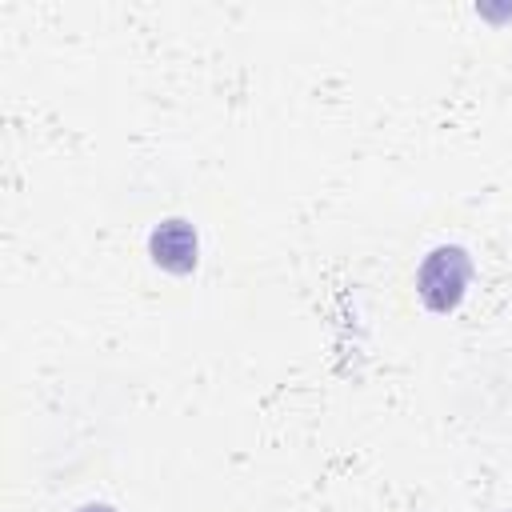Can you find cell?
I'll list each match as a JSON object with an SVG mask.
<instances>
[{"label":"cell","mask_w":512,"mask_h":512,"mask_svg":"<svg viewBox=\"0 0 512 512\" xmlns=\"http://www.w3.org/2000/svg\"><path fill=\"white\" fill-rule=\"evenodd\" d=\"M472 280V260L460 244H440L424 256L420 272H416V292L432 312H452Z\"/></svg>","instance_id":"cell-1"},{"label":"cell","mask_w":512,"mask_h":512,"mask_svg":"<svg viewBox=\"0 0 512 512\" xmlns=\"http://www.w3.org/2000/svg\"><path fill=\"white\" fill-rule=\"evenodd\" d=\"M148 256L156 268L172 272V276H188L200 260V240H196V228L188 220H164L152 228L148 236Z\"/></svg>","instance_id":"cell-2"},{"label":"cell","mask_w":512,"mask_h":512,"mask_svg":"<svg viewBox=\"0 0 512 512\" xmlns=\"http://www.w3.org/2000/svg\"><path fill=\"white\" fill-rule=\"evenodd\" d=\"M76 512H112L108 504H84V508H76Z\"/></svg>","instance_id":"cell-3"}]
</instances>
